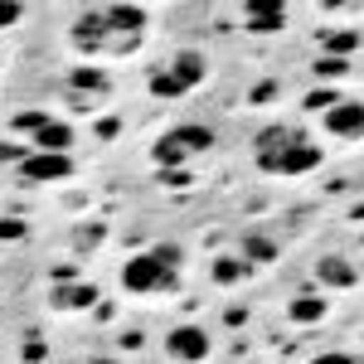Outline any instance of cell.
<instances>
[{
    "mask_svg": "<svg viewBox=\"0 0 364 364\" xmlns=\"http://www.w3.org/2000/svg\"><path fill=\"white\" fill-rule=\"evenodd\" d=\"M257 166L267 175H311L321 166V146H311L301 132H287V127H267L257 136Z\"/></svg>",
    "mask_w": 364,
    "mask_h": 364,
    "instance_id": "obj_1",
    "label": "cell"
},
{
    "mask_svg": "<svg viewBox=\"0 0 364 364\" xmlns=\"http://www.w3.org/2000/svg\"><path fill=\"white\" fill-rule=\"evenodd\" d=\"M175 262H180L175 248L141 252V257H132L122 267V287L127 291H166V287H175Z\"/></svg>",
    "mask_w": 364,
    "mask_h": 364,
    "instance_id": "obj_2",
    "label": "cell"
},
{
    "mask_svg": "<svg viewBox=\"0 0 364 364\" xmlns=\"http://www.w3.org/2000/svg\"><path fill=\"white\" fill-rule=\"evenodd\" d=\"M204 73H209L204 54H199V49H185V54L170 58L166 68H156V73H151V92H156V97H185L190 87L204 83Z\"/></svg>",
    "mask_w": 364,
    "mask_h": 364,
    "instance_id": "obj_3",
    "label": "cell"
},
{
    "mask_svg": "<svg viewBox=\"0 0 364 364\" xmlns=\"http://www.w3.org/2000/svg\"><path fill=\"white\" fill-rule=\"evenodd\" d=\"M209 146H214V132H209V127H195V122H185V127H175V132L161 136L156 161H161V166H180V161H190V156L209 151Z\"/></svg>",
    "mask_w": 364,
    "mask_h": 364,
    "instance_id": "obj_4",
    "label": "cell"
},
{
    "mask_svg": "<svg viewBox=\"0 0 364 364\" xmlns=\"http://www.w3.org/2000/svg\"><path fill=\"white\" fill-rule=\"evenodd\" d=\"M166 355L180 364H199L209 360V331H199V326H175L166 336Z\"/></svg>",
    "mask_w": 364,
    "mask_h": 364,
    "instance_id": "obj_5",
    "label": "cell"
},
{
    "mask_svg": "<svg viewBox=\"0 0 364 364\" xmlns=\"http://www.w3.org/2000/svg\"><path fill=\"white\" fill-rule=\"evenodd\" d=\"M326 117V132L331 136H340V141H355V136H364V102H355V97H340L331 112H321Z\"/></svg>",
    "mask_w": 364,
    "mask_h": 364,
    "instance_id": "obj_6",
    "label": "cell"
},
{
    "mask_svg": "<svg viewBox=\"0 0 364 364\" xmlns=\"http://www.w3.org/2000/svg\"><path fill=\"white\" fill-rule=\"evenodd\" d=\"M20 175L34 180V185H49V180H68L73 175V161L68 156H49V151H29L20 161Z\"/></svg>",
    "mask_w": 364,
    "mask_h": 364,
    "instance_id": "obj_7",
    "label": "cell"
},
{
    "mask_svg": "<svg viewBox=\"0 0 364 364\" xmlns=\"http://www.w3.org/2000/svg\"><path fill=\"white\" fill-rule=\"evenodd\" d=\"M34 146H39V151H49V156H68V146H73V127L49 117V127L34 136Z\"/></svg>",
    "mask_w": 364,
    "mask_h": 364,
    "instance_id": "obj_8",
    "label": "cell"
},
{
    "mask_svg": "<svg viewBox=\"0 0 364 364\" xmlns=\"http://www.w3.org/2000/svg\"><path fill=\"white\" fill-rule=\"evenodd\" d=\"M316 277L326 282V287H355L360 272H355L345 257H321V262H316Z\"/></svg>",
    "mask_w": 364,
    "mask_h": 364,
    "instance_id": "obj_9",
    "label": "cell"
},
{
    "mask_svg": "<svg viewBox=\"0 0 364 364\" xmlns=\"http://www.w3.org/2000/svg\"><path fill=\"white\" fill-rule=\"evenodd\" d=\"M243 20H248L252 34H272V29L287 25V15H282L277 5H248V15H243Z\"/></svg>",
    "mask_w": 364,
    "mask_h": 364,
    "instance_id": "obj_10",
    "label": "cell"
},
{
    "mask_svg": "<svg viewBox=\"0 0 364 364\" xmlns=\"http://www.w3.org/2000/svg\"><path fill=\"white\" fill-rule=\"evenodd\" d=\"M326 306H331V301H326V296H296V301H291V306H287V316H291V321H296V326H316V321H321V316H326Z\"/></svg>",
    "mask_w": 364,
    "mask_h": 364,
    "instance_id": "obj_11",
    "label": "cell"
},
{
    "mask_svg": "<svg viewBox=\"0 0 364 364\" xmlns=\"http://www.w3.org/2000/svg\"><path fill=\"white\" fill-rule=\"evenodd\" d=\"M92 301H97V287H58L54 291L58 311H78V306H92Z\"/></svg>",
    "mask_w": 364,
    "mask_h": 364,
    "instance_id": "obj_12",
    "label": "cell"
},
{
    "mask_svg": "<svg viewBox=\"0 0 364 364\" xmlns=\"http://www.w3.org/2000/svg\"><path fill=\"white\" fill-rule=\"evenodd\" d=\"M102 20H112L122 34H136V29L146 25V10H132V5H107V10H102Z\"/></svg>",
    "mask_w": 364,
    "mask_h": 364,
    "instance_id": "obj_13",
    "label": "cell"
},
{
    "mask_svg": "<svg viewBox=\"0 0 364 364\" xmlns=\"http://www.w3.org/2000/svg\"><path fill=\"white\" fill-rule=\"evenodd\" d=\"M243 272H248V262H238V257H219V262H214V282H238L243 277Z\"/></svg>",
    "mask_w": 364,
    "mask_h": 364,
    "instance_id": "obj_14",
    "label": "cell"
},
{
    "mask_svg": "<svg viewBox=\"0 0 364 364\" xmlns=\"http://www.w3.org/2000/svg\"><path fill=\"white\" fill-rule=\"evenodd\" d=\"M243 252L257 257V262H272V257H277V248H272L267 238H243Z\"/></svg>",
    "mask_w": 364,
    "mask_h": 364,
    "instance_id": "obj_15",
    "label": "cell"
},
{
    "mask_svg": "<svg viewBox=\"0 0 364 364\" xmlns=\"http://www.w3.org/2000/svg\"><path fill=\"white\" fill-rule=\"evenodd\" d=\"M316 73H321V78H340V73H345V58H321Z\"/></svg>",
    "mask_w": 364,
    "mask_h": 364,
    "instance_id": "obj_16",
    "label": "cell"
},
{
    "mask_svg": "<svg viewBox=\"0 0 364 364\" xmlns=\"http://www.w3.org/2000/svg\"><path fill=\"white\" fill-rule=\"evenodd\" d=\"M20 15H25L20 5H0V29H5V25H20Z\"/></svg>",
    "mask_w": 364,
    "mask_h": 364,
    "instance_id": "obj_17",
    "label": "cell"
},
{
    "mask_svg": "<svg viewBox=\"0 0 364 364\" xmlns=\"http://www.w3.org/2000/svg\"><path fill=\"white\" fill-rule=\"evenodd\" d=\"M331 49H336V54H345V49H355V34H336V39H331Z\"/></svg>",
    "mask_w": 364,
    "mask_h": 364,
    "instance_id": "obj_18",
    "label": "cell"
},
{
    "mask_svg": "<svg viewBox=\"0 0 364 364\" xmlns=\"http://www.w3.org/2000/svg\"><path fill=\"white\" fill-rule=\"evenodd\" d=\"M20 233H25V228L15 224V219H0V238H20Z\"/></svg>",
    "mask_w": 364,
    "mask_h": 364,
    "instance_id": "obj_19",
    "label": "cell"
},
{
    "mask_svg": "<svg viewBox=\"0 0 364 364\" xmlns=\"http://www.w3.org/2000/svg\"><path fill=\"white\" fill-rule=\"evenodd\" d=\"M311 364H350V355H316Z\"/></svg>",
    "mask_w": 364,
    "mask_h": 364,
    "instance_id": "obj_20",
    "label": "cell"
},
{
    "mask_svg": "<svg viewBox=\"0 0 364 364\" xmlns=\"http://www.w3.org/2000/svg\"><path fill=\"white\" fill-rule=\"evenodd\" d=\"M92 364H117V360H92Z\"/></svg>",
    "mask_w": 364,
    "mask_h": 364,
    "instance_id": "obj_21",
    "label": "cell"
},
{
    "mask_svg": "<svg viewBox=\"0 0 364 364\" xmlns=\"http://www.w3.org/2000/svg\"><path fill=\"white\" fill-rule=\"evenodd\" d=\"M350 364H364V360H350Z\"/></svg>",
    "mask_w": 364,
    "mask_h": 364,
    "instance_id": "obj_22",
    "label": "cell"
}]
</instances>
